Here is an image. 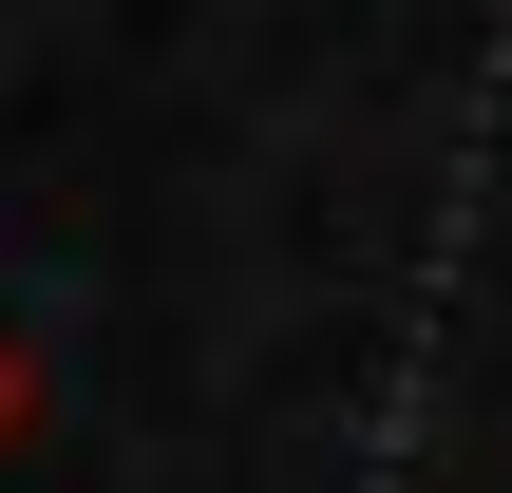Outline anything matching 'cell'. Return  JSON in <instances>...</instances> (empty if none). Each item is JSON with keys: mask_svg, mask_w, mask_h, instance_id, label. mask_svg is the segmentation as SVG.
I'll return each instance as SVG.
<instances>
[{"mask_svg": "<svg viewBox=\"0 0 512 493\" xmlns=\"http://www.w3.org/2000/svg\"><path fill=\"white\" fill-rule=\"evenodd\" d=\"M19 437H38V361L0 342V456H19Z\"/></svg>", "mask_w": 512, "mask_h": 493, "instance_id": "obj_1", "label": "cell"}]
</instances>
